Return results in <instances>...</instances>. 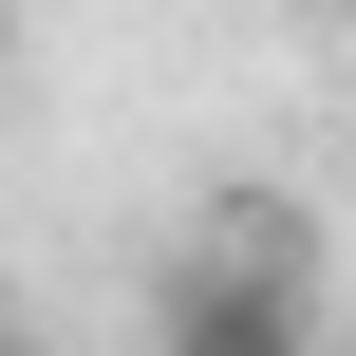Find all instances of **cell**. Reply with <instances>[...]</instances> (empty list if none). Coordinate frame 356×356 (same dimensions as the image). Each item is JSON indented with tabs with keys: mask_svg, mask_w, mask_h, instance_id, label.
<instances>
[{
	"mask_svg": "<svg viewBox=\"0 0 356 356\" xmlns=\"http://www.w3.org/2000/svg\"><path fill=\"white\" fill-rule=\"evenodd\" d=\"M150 356H319V263H300V225H282V207H225L207 244H169Z\"/></svg>",
	"mask_w": 356,
	"mask_h": 356,
	"instance_id": "obj_1",
	"label": "cell"
},
{
	"mask_svg": "<svg viewBox=\"0 0 356 356\" xmlns=\"http://www.w3.org/2000/svg\"><path fill=\"white\" fill-rule=\"evenodd\" d=\"M0 38H19V0H0Z\"/></svg>",
	"mask_w": 356,
	"mask_h": 356,
	"instance_id": "obj_2",
	"label": "cell"
},
{
	"mask_svg": "<svg viewBox=\"0 0 356 356\" xmlns=\"http://www.w3.org/2000/svg\"><path fill=\"white\" fill-rule=\"evenodd\" d=\"M338 19H356V0H338Z\"/></svg>",
	"mask_w": 356,
	"mask_h": 356,
	"instance_id": "obj_3",
	"label": "cell"
},
{
	"mask_svg": "<svg viewBox=\"0 0 356 356\" xmlns=\"http://www.w3.org/2000/svg\"><path fill=\"white\" fill-rule=\"evenodd\" d=\"M0 356H19V338H0Z\"/></svg>",
	"mask_w": 356,
	"mask_h": 356,
	"instance_id": "obj_4",
	"label": "cell"
}]
</instances>
